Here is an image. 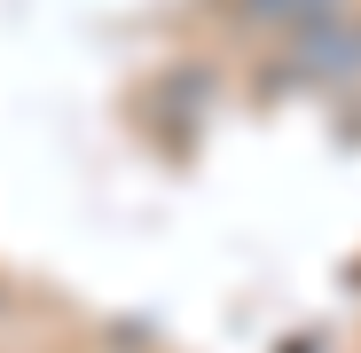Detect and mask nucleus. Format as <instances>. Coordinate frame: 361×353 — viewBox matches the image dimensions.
<instances>
[{
  "instance_id": "1",
  "label": "nucleus",
  "mask_w": 361,
  "mask_h": 353,
  "mask_svg": "<svg viewBox=\"0 0 361 353\" xmlns=\"http://www.w3.org/2000/svg\"><path fill=\"white\" fill-rule=\"evenodd\" d=\"M338 0H244V16H259V24H314Z\"/></svg>"
}]
</instances>
